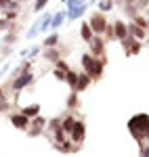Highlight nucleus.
I'll use <instances>...</instances> for the list:
<instances>
[{"label":"nucleus","mask_w":149,"mask_h":157,"mask_svg":"<svg viewBox=\"0 0 149 157\" xmlns=\"http://www.w3.org/2000/svg\"><path fill=\"white\" fill-rule=\"evenodd\" d=\"M130 132L135 134L137 138H143V136H149V117L147 115H137L130 120Z\"/></svg>","instance_id":"nucleus-1"},{"label":"nucleus","mask_w":149,"mask_h":157,"mask_svg":"<svg viewBox=\"0 0 149 157\" xmlns=\"http://www.w3.org/2000/svg\"><path fill=\"white\" fill-rule=\"evenodd\" d=\"M82 65H84V69H86V73L90 78H97V75L103 73V63L97 61V59H92L90 55H84V57H82Z\"/></svg>","instance_id":"nucleus-2"},{"label":"nucleus","mask_w":149,"mask_h":157,"mask_svg":"<svg viewBox=\"0 0 149 157\" xmlns=\"http://www.w3.org/2000/svg\"><path fill=\"white\" fill-rule=\"evenodd\" d=\"M90 29H92V34H103L105 29H107V21H105V17L103 15H92V19H90Z\"/></svg>","instance_id":"nucleus-3"},{"label":"nucleus","mask_w":149,"mask_h":157,"mask_svg":"<svg viewBox=\"0 0 149 157\" xmlns=\"http://www.w3.org/2000/svg\"><path fill=\"white\" fill-rule=\"evenodd\" d=\"M32 80H34V75L25 71V73H21V75H19V78L13 82V88H15V90H21V88H23V86H27L29 82H32Z\"/></svg>","instance_id":"nucleus-4"},{"label":"nucleus","mask_w":149,"mask_h":157,"mask_svg":"<svg viewBox=\"0 0 149 157\" xmlns=\"http://www.w3.org/2000/svg\"><path fill=\"white\" fill-rule=\"evenodd\" d=\"M72 138H74L76 143H80L82 138H84V124L82 121H76L74 128H72Z\"/></svg>","instance_id":"nucleus-5"},{"label":"nucleus","mask_w":149,"mask_h":157,"mask_svg":"<svg viewBox=\"0 0 149 157\" xmlns=\"http://www.w3.org/2000/svg\"><path fill=\"white\" fill-rule=\"evenodd\" d=\"M113 32H116V38L124 40V38L128 36V25L122 23V21H116V25H113Z\"/></svg>","instance_id":"nucleus-6"},{"label":"nucleus","mask_w":149,"mask_h":157,"mask_svg":"<svg viewBox=\"0 0 149 157\" xmlns=\"http://www.w3.org/2000/svg\"><path fill=\"white\" fill-rule=\"evenodd\" d=\"M128 34H130L132 38H139V40H141V38H145V29L139 27L137 23H130L128 25Z\"/></svg>","instance_id":"nucleus-7"},{"label":"nucleus","mask_w":149,"mask_h":157,"mask_svg":"<svg viewBox=\"0 0 149 157\" xmlns=\"http://www.w3.org/2000/svg\"><path fill=\"white\" fill-rule=\"evenodd\" d=\"M84 11H86V4H78L76 9H69L67 19H78V17H82V15H84Z\"/></svg>","instance_id":"nucleus-8"},{"label":"nucleus","mask_w":149,"mask_h":157,"mask_svg":"<svg viewBox=\"0 0 149 157\" xmlns=\"http://www.w3.org/2000/svg\"><path fill=\"white\" fill-rule=\"evenodd\" d=\"M11 121H13V126H17V128H27V117H25L23 113H19V115H13L11 117Z\"/></svg>","instance_id":"nucleus-9"},{"label":"nucleus","mask_w":149,"mask_h":157,"mask_svg":"<svg viewBox=\"0 0 149 157\" xmlns=\"http://www.w3.org/2000/svg\"><path fill=\"white\" fill-rule=\"evenodd\" d=\"M88 84H90V75H88V73H82V75H78V82H76V90H84Z\"/></svg>","instance_id":"nucleus-10"},{"label":"nucleus","mask_w":149,"mask_h":157,"mask_svg":"<svg viewBox=\"0 0 149 157\" xmlns=\"http://www.w3.org/2000/svg\"><path fill=\"white\" fill-rule=\"evenodd\" d=\"M80 36L84 38L86 42L92 40V29H90V25H88V23H82V27H80Z\"/></svg>","instance_id":"nucleus-11"},{"label":"nucleus","mask_w":149,"mask_h":157,"mask_svg":"<svg viewBox=\"0 0 149 157\" xmlns=\"http://www.w3.org/2000/svg\"><path fill=\"white\" fill-rule=\"evenodd\" d=\"M38 111H40V105H29V107H25L21 113H23L25 117H36Z\"/></svg>","instance_id":"nucleus-12"},{"label":"nucleus","mask_w":149,"mask_h":157,"mask_svg":"<svg viewBox=\"0 0 149 157\" xmlns=\"http://www.w3.org/2000/svg\"><path fill=\"white\" fill-rule=\"evenodd\" d=\"M42 126H44V120L36 115V121H34V128L29 130V134H32V136H36V134H40V132H42Z\"/></svg>","instance_id":"nucleus-13"},{"label":"nucleus","mask_w":149,"mask_h":157,"mask_svg":"<svg viewBox=\"0 0 149 157\" xmlns=\"http://www.w3.org/2000/svg\"><path fill=\"white\" fill-rule=\"evenodd\" d=\"M90 46H92V52H95V55H101V52H103V42H101V38H92V40H90Z\"/></svg>","instance_id":"nucleus-14"},{"label":"nucleus","mask_w":149,"mask_h":157,"mask_svg":"<svg viewBox=\"0 0 149 157\" xmlns=\"http://www.w3.org/2000/svg\"><path fill=\"white\" fill-rule=\"evenodd\" d=\"M44 59L46 61H59V52L55 48H46L44 50Z\"/></svg>","instance_id":"nucleus-15"},{"label":"nucleus","mask_w":149,"mask_h":157,"mask_svg":"<svg viewBox=\"0 0 149 157\" xmlns=\"http://www.w3.org/2000/svg\"><path fill=\"white\" fill-rule=\"evenodd\" d=\"M74 124H76V121L72 120V117H67V120H63V124H61V130H63V132H72V128H74Z\"/></svg>","instance_id":"nucleus-16"},{"label":"nucleus","mask_w":149,"mask_h":157,"mask_svg":"<svg viewBox=\"0 0 149 157\" xmlns=\"http://www.w3.org/2000/svg\"><path fill=\"white\" fill-rule=\"evenodd\" d=\"M63 19H65V13H57V15L53 17V21H50V25H53V27H59V25L63 23Z\"/></svg>","instance_id":"nucleus-17"},{"label":"nucleus","mask_w":149,"mask_h":157,"mask_svg":"<svg viewBox=\"0 0 149 157\" xmlns=\"http://www.w3.org/2000/svg\"><path fill=\"white\" fill-rule=\"evenodd\" d=\"M57 40H59V36H57V34H50V36L44 40V46H46V48H53V46L57 44Z\"/></svg>","instance_id":"nucleus-18"},{"label":"nucleus","mask_w":149,"mask_h":157,"mask_svg":"<svg viewBox=\"0 0 149 157\" xmlns=\"http://www.w3.org/2000/svg\"><path fill=\"white\" fill-rule=\"evenodd\" d=\"M65 80H67V82H69V84H72V86L76 88V82H78V75H76L74 71H67V73H65Z\"/></svg>","instance_id":"nucleus-19"},{"label":"nucleus","mask_w":149,"mask_h":157,"mask_svg":"<svg viewBox=\"0 0 149 157\" xmlns=\"http://www.w3.org/2000/svg\"><path fill=\"white\" fill-rule=\"evenodd\" d=\"M112 4H113L112 0H103V2L99 4V9L101 11H112Z\"/></svg>","instance_id":"nucleus-20"},{"label":"nucleus","mask_w":149,"mask_h":157,"mask_svg":"<svg viewBox=\"0 0 149 157\" xmlns=\"http://www.w3.org/2000/svg\"><path fill=\"white\" fill-rule=\"evenodd\" d=\"M46 4H49V0H36V4H34V11H42Z\"/></svg>","instance_id":"nucleus-21"},{"label":"nucleus","mask_w":149,"mask_h":157,"mask_svg":"<svg viewBox=\"0 0 149 157\" xmlns=\"http://www.w3.org/2000/svg\"><path fill=\"white\" fill-rule=\"evenodd\" d=\"M13 23L9 21V19H0V29H11Z\"/></svg>","instance_id":"nucleus-22"},{"label":"nucleus","mask_w":149,"mask_h":157,"mask_svg":"<svg viewBox=\"0 0 149 157\" xmlns=\"http://www.w3.org/2000/svg\"><path fill=\"white\" fill-rule=\"evenodd\" d=\"M78 4H84V0H67V9H76Z\"/></svg>","instance_id":"nucleus-23"},{"label":"nucleus","mask_w":149,"mask_h":157,"mask_svg":"<svg viewBox=\"0 0 149 157\" xmlns=\"http://www.w3.org/2000/svg\"><path fill=\"white\" fill-rule=\"evenodd\" d=\"M135 23L139 25V27H147L149 21H145V19H141V17H135Z\"/></svg>","instance_id":"nucleus-24"},{"label":"nucleus","mask_w":149,"mask_h":157,"mask_svg":"<svg viewBox=\"0 0 149 157\" xmlns=\"http://www.w3.org/2000/svg\"><path fill=\"white\" fill-rule=\"evenodd\" d=\"M139 50H141V44H139L137 40H135V42H132V46H130V52H132V55H137Z\"/></svg>","instance_id":"nucleus-25"},{"label":"nucleus","mask_w":149,"mask_h":157,"mask_svg":"<svg viewBox=\"0 0 149 157\" xmlns=\"http://www.w3.org/2000/svg\"><path fill=\"white\" fill-rule=\"evenodd\" d=\"M57 67H59V69H61V71H69V67H67V63H65V61H59V63H57Z\"/></svg>","instance_id":"nucleus-26"},{"label":"nucleus","mask_w":149,"mask_h":157,"mask_svg":"<svg viewBox=\"0 0 149 157\" xmlns=\"http://www.w3.org/2000/svg\"><path fill=\"white\" fill-rule=\"evenodd\" d=\"M147 2H149V0H137V6H135V9H145Z\"/></svg>","instance_id":"nucleus-27"},{"label":"nucleus","mask_w":149,"mask_h":157,"mask_svg":"<svg viewBox=\"0 0 149 157\" xmlns=\"http://www.w3.org/2000/svg\"><path fill=\"white\" fill-rule=\"evenodd\" d=\"M6 107H9V103H6V101L2 98V94H0V111H4Z\"/></svg>","instance_id":"nucleus-28"},{"label":"nucleus","mask_w":149,"mask_h":157,"mask_svg":"<svg viewBox=\"0 0 149 157\" xmlns=\"http://www.w3.org/2000/svg\"><path fill=\"white\" fill-rule=\"evenodd\" d=\"M17 13H19V11H9V13H6V19H9V21L15 19V17H17Z\"/></svg>","instance_id":"nucleus-29"},{"label":"nucleus","mask_w":149,"mask_h":157,"mask_svg":"<svg viewBox=\"0 0 149 157\" xmlns=\"http://www.w3.org/2000/svg\"><path fill=\"white\" fill-rule=\"evenodd\" d=\"M15 38H17L15 34H9V36L4 38V42H6V44H11V42H15Z\"/></svg>","instance_id":"nucleus-30"},{"label":"nucleus","mask_w":149,"mask_h":157,"mask_svg":"<svg viewBox=\"0 0 149 157\" xmlns=\"http://www.w3.org/2000/svg\"><path fill=\"white\" fill-rule=\"evenodd\" d=\"M55 75H57V78H59V80H65V73H63L61 69H57V71H55Z\"/></svg>","instance_id":"nucleus-31"},{"label":"nucleus","mask_w":149,"mask_h":157,"mask_svg":"<svg viewBox=\"0 0 149 157\" xmlns=\"http://www.w3.org/2000/svg\"><path fill=\"white\" fill-rule=\"evenodd\" d=\"M141 157H149V145L143 149V153H141Z\"/></svg>","instance_id":"nucleus-32"},{"label":"nucleus","mask_w":149,"mask_h":157,"mask_svg":"<svg viewBox=\"0 0 149 157\" xmlns=\"http://www.w3.org/2000/svg\"><path fill=\"white\" fill-rule=\"evenodd\" d=\"M132 2H137V0H126V4H132Z\"/></svg>","instance_id":"nucleus-33"},{"label":"nucleus","mask_w":149,"mask_h":157,"mask_svg":"<svg viewBox=\"0 0 149 157\" xmlns=\"http://www.w3.org/2000/svg\"><path fill=\"white\" fill-rule=\"evenodd\" d=\"M21 2H25V0H21Z\"/></svg>","instance_id":"nucleus-34"},{"label":"nucleus","mask_w":149,"mask_h":157,"mask_svg":"<svg viewBox=\"0 0 149 157\" xmlns=\"http://www.w3.org/2000/svg\"><path fill=\"white\" fill-rule=\"evenodd\" d=\"M0 94H2V92H0Z\"/></svg>","instance_id":"nucleus-35"},{"label":"nucleus","mask_w":149,"mask_h":157,"mask_svg":"<svg viewBox=\"0 0 149 157\" xmlns=\"http://www.w3.org/2000/svg\"><path fill=\"white\" fill-rule=\"evenodd\" d=\"M112 2H113V0H112Z\"/></svg>","instance_id":"nucleus-36"}]
</instances>
